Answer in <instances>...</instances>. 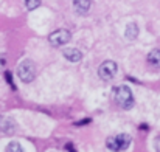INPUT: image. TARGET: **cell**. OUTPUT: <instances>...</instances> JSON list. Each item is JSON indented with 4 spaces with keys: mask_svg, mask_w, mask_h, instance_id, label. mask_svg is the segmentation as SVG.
Instances as JSON below:
<instances>
[{
    "mask_svg": "<svg viewBox=\"0 0 160 152\" xmlns=\"http://www.w3.org/2000/svg\"><path fill=\"white\" fill-rule=\"evenodd\" d=\"M70 39H72V34H70L68 30H56V31H53V33L48 36V42H50L53 47H62V45H65Z\"/></svg>",
    "mask_w": 160,
    "mask_h": 152,
    "instance_id": "obj_5",
    "label": "cell"
},
{
    "mask_svg": "<svg viewBox=\"0 0 160 152\" xmlns=\"http://www.w3.org/2000/svg\"><path fill=\"white\" fill-rule=\"evenodd\" d=\"M148 62L154 67V68H160V50H151L148 54Z\"/></svg>",
    "mask_w": 160,
    "mask_h": 152,
    "instance_id": "obj_10",
    "label": "cell"
},
{
    "mask_svg": "<svg viewBox=\"0 0 160 152\" xmlns=\"http://www.w3.org/2000/svg\"><path fill=\"white\" fill-rule=\"evenodd\" d=\"M41 5V0H25V6H27V9H36L38 6Z\"/></svg>",
    "mask_w": 160,
    "mask_h": 152,
    "instance_id": "obj_12",
    "label": "cell"
},
{
    "mask_svg": "<svg viewBox=\"0 0 160 152\" xmlns=\"http://www.w3.org/2000/svg\"><path fill=\"white\" fill-rule=\"evenodd\" d=\"M138 25L137 23H129L128 27H126V30H124V36L129 39V41H134L137 36H138Z\"/></svg>",
    "mask_w": 160,
    "mask_h": 152,
    "instance_id": "obj_9",
    "label": "cell"
},
{
    "mask_svg": "<svg viewBox=\"0 0 160 152\" xmlns=\"http://www.w3.org/2000/svg\"><path fill=\"white\" fill-rule=\"evenodd\" d=\"M92 8V0H73V9L79 16H86Z\"/></svg>",
    "mask_w": 160,
    "mask_h": 152,
    "instance_id": "obj_6",
    "label": "cell"
},
{
    "mask_svg": "<svg viewBox=\"0 0 160 152\" xmlns=\"http://www.w3.org/2000/svg\"><path fill=\"white\" fill-rule=\"evenodd\" d=\"M6 152H25L23 148L17 143V141H11L8 146H6Z\"/></svg>",
    "mask_w": 160,
    "mask_h": 152,
    "instance_id": "obj_11",
    "label": "cell"
},
{
    "mask_svg": "<svg viewBox=\"0 0 160 152\" xmlns=\"http://www.w3.org/2000/svg\"><path fill=\"white\" fill-rule=\"evenodd\" d=\"M17 75H19V79L22 82H31L34 78H36V65L31 59H25L19 64V68H17Z\"/></svg>",
    "mask_w": 160,
    "mask_h": 152,
    "instance_id": "obj_3",
    "label": "cell"
},
{
    "mask_svg": "<svg viewBox=\"0 0 160 152\" xmlns=\"http://www.w3.org/2000/svg\"><path fill=\"white\" fill-rule=\"evenodd\" d=\"M5 65H6V59H5L3 54H0V71L5 68Z\"/></svg>",
    "mask_w": 160,
    "mask_h": 152,
    "instance_id": "obj_14",
    "label": "cell"
},
{
    "mask_svg": "<svg viewBox=\"0 0 160 152\" xmlns=\"http://www.w3.org/2000/svg\"><path fill=\"white\" fill-rule=\"evenodd\" d=\"M14 129H16L14 121H12L11 118H8V116L0 115V130H2V132H5V134H12V132H14Z\"/></svg>",
    "mask_w": 160,
    "mask_h": 152,
    "instance_id": "obj_7",
    "label": "cell"
},
{
    "mask_svg": "<svg viewBox=\"0 0 160 152\" xmlns=\"http://www.w3.org/2000/svg\"><path fill=\"white\" fill-rule=\"evenodd\" d=\"M117 70H118V67H117V64L113 61H106V62H103L100 65L98 75H100V78L103 81H112L115 78V75H117Z\"/></svg>",
    "mask_w": 160,
    "mask_h": 152,
    "instance_id": "obj_4",
    "label": "cell"
},
{
    "mask_svg": "<svg viewBox=\"0 0 160 152\" xmlns=\"http://www.w3.org/2000/svg\"><path fill=\"white\" fill-rule=\"evenodd\" d=\"M112 95H113V100L115 102L121 107V109H131L134 105V96H132V92L128 86H117L113 90H112Z\"/></svg>",
    "mask_w": 160,
    "mask_h": 152,
    "instance_id": "obj_1",
    "label": "cell"
},
{
    "mask_svg": "<svg viewBox=\"0 0 160 152\" xmlns=\"http://www.w3.org/2000/svg\"><path fill=\"white\" fill-rule=\"evenodd\" d=\"M154 146H156L157 152H160V137H157V138H156V141H154Z\"/></svg>",
    "mask_w": 160,
    "mask_h": 152,
    "instance_id": "obj_15",
    "label": "cell"
},
{
    "mask_svg": "<svg viewBox=\"0 0 160 152\" xmlns=\"http://www.w3.org/2000/svg\"><path fill=\"white\" fill-rule=\"evenodd\" d=\"M62 53H64V57L70 62H79L82 59V53L76 48H65Z\"/></svg>",
    "mask_w": 160,
    "mask_h": 152,
    "instance_id": "obj_8",
    "label": "cell"
},
{
    "mask_svg": "<svg viewBox=\"0 0 160 152\" xmlns=\"http://www.w3.org/2000/svg\"><path fill=\"white\" fill-rule=\"evenodd\" d=\"M67 151H68V152H75V149H73V145H72V143H68V145H67Z\"/></svg>",
    "mask_w": 160,
    "mask_h": 152,
    "instance_id": "obj_17",
    "label": "cell"
},
{
    "mask_svg": "<svg viewBox=\"0 0 160 152\" xmlns=\"http://www.w3.org/2000/svg\"><path fill=\"white\" fill-rule=\"evenodd\" d=\"M87 123H90V118H86V120H82V121L76 123V126H84V124H87Z\"/></svg>",
    "mask_w": 160,
    "mask_h": 152,
    "instance_id": "obj_16",
    "label": "cell"
},
{
    "mask_svg": "<svg viewBox=\"0 0 160 152\" xmlns=\"http://www.w3.org/2000/svg\"><path fill=\"white\" fill-rule=\"evenodd\" d=\"M5 78H6V81H8V84H9V87H11L12 90H16L17 87H16V84L12 82V75H11V71H6V73H5Z\"/></svg>",
    "mask_w": 160,
    "mask_h": 152,
    "instance_id": "obj_13",
    "label": "cell"
},
{
    "mask_svg": "<svg viewBox=\"0 0 160 152\" xmlns=\"http://www.w3.org/2000/svg\"><path fill=\"white\" fill-rule=\"evenodd\" d=\"M131 145V137L128 134H118L115 137H109L106 140V146L107 149L113 152H121L126 151Z\"/></svg>",
    "mask_w": 160,
    "mask_h": 152,
    "instance_id": "obj_2",
    "label": "cell"
}]
</instances>
